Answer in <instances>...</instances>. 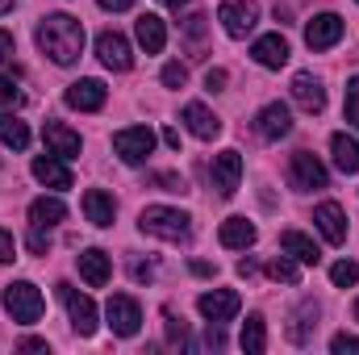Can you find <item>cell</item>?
<instances>
[{
    "label": "cell",
    "mask_w": 359,
    "mask_h": 355,
    "mask_svg": "<svg viewBox=\"0 0 359 355\" xmlns=\"http://www.w3.org/2000/svg\"><path fill=\"white\" fill-rule=\"evenodd\" d=\"M280 251L292 255L297 264H318V260H322V251L313 247V239L301 234V230H284V234H280Z\"/></svg>",
    "instance_id": "obj_24"
},
{
    "label": "cell",
    "mask_w": 359,
    "mask_h": 355,
    "mask_svg": "<svg viewBox=\"0 0 359 355\" xmlns=\"http://www.w3.org/2000/svg\"><path fill=\"white\" fill-rule=\"evenodd\" d=\"M8 55H13V34H8V29H0V63H4Z\"/></svg>",
    "instance_id": "obj_43"
},
{
    "label": "cell",
    "mask_w": 359,
    "mask_h": 355,
    "mask_svg": "<svg viewBox=\"0 0 359 355\" xmlns=\"http://www.w3.org/2000/svg\"><path fill=\"white\" fill-rule=\"evenodd\" d=\"M217 21H222V29L230 38H247L255 29V21H259V4L255 0H222Z\"/></svg>",
    "instance_id": "obj_6"
},
{
    "label": "cell",
    "mask_w": 359,
    "mask_h": 355,
    "mask_svg": "<svg viewBox=\"0 0 359 355\" xmlns=\"http://www.w3.org/2000/svg\"><path fill=\"white\" fill-rule=\"evenodd\" d=\"M84 213H88L92 226H113V213H117V201L109 196V192H100V188H88L84 192Z\"/></svg>",
    "instance_id": "obj_25"
},
{
    "label": "cell",
    "mask_w": 359,
    "mask_h": 355,
    "mask_svg": "<svg viewBox=\"0 0 359 355\" xmlns=\"http://www.w3.org/2000/svg\"><path fill=\"white\" fill-rule=\"evenodd\" d=\"M59 297H63V305H67V314H72V326H76V335H96V305H92V297L84 293H76L72 284H59Z\"/></svg>",
    "instance_id": "obj_9"
},
{
    "label": "cell",
    "mask_w": 359,
    "mask_h": 355,
    "mask_svg": "<svg viewBox=\"0 0 359 355\" xmlns=\"http://www.w3.org/2000/svg\"><path fill=\"white\" fill-rule=\"evenodd\" d=\"M63 217H67V205H63L59 196H38V201L29 205V222H34V226H46V230H50V226H59Z\"/></svg>",
    "instance_id": "obj_27"
},
{
    "label": "cell",
    "mask_w": 359,
    "mask_h": 355,
    "mask_svg": "<svg viewBox=\"0 0 359 355\" xmlns=\"http://www.w3.org/2000/svg\"><path fill=\"white\" fill-rule=\"evenodd\" d=\"M196 309H201L205 322H230V318L243 309V301H238V293H230V288H213V293H201V297H196Z\"/></svg>",
    "instance_id": "obj_11"
},
{
    "label": "cell",
    "mask_w": 359,
    "mask_h": 355,
    "mask_svg": "<svg viewBox=\"0 0 359 355\" xmlns=\"http://www.w3.org/2000/svg\"><path fill=\"white\" fill-rule=\"evenodd\" d=\"M330 280H334L339 288H351V284H359V264H351V260H339V264L330 267Z\"/></svg>",
    "instance_id": "obj_32"
},
{
    "label": "cell",
    "mask_w": 359,
    "mask_h": 355,
    "mask_svg": "<svg viewBox=\"0 0 359 355\" xmlns=\"http://www.w3.org/2000/svg\"><path fill=\"white\" fill-rule=\"evenodd\" d=\"M96 55H100V63H104L109 72H130V67H134V51H130L126 34H117V29H104V34L96 38Z\"/></svg>",
    "instance_id": "obj_8"
},
{
    "label": "cell",
    "mask_w": 359,
    "mask_h": 355,
    "mask_svg": "<svg viewBox=\"0 0 359 355\" xmlns=\"http://www.w3.org/2000/svg\"><path fill=\"white\" fill-rule=\"evenodd\" d=\"M134 34H138V46H142L147 55H159V51L168 46V29H163V21H159L155 13H142L138 25H134Z\"/></svg>",
    "instance_id": "obj_21"
},
{
    "label": "cell",
    "mask_w": 359,
    "mask_h": 355,
    "mask_svg": "<svg viewBox=\"0 0 359 355\" xmlns=\"http://www.w3.org/2000/svg\"><path fill=\"white\" fill-rule=\"evenodd\" d=\"M104 13H126V8H134V0H96Z\"/></svg>",
    "instance_id": "obj_40"
},
{
    "label": "cell",
    "mask_w": 359,
    "mask_h": 355,
    "mask_svg": "<svg viewBox=\"0 0 359 355\" xmlns=\"http://www.w3.org/2000/svg\"><path fill=\"white\" fill-rule=\"evenodd\" d=\"M217 239H222V247H230V251H247L259 234H255V226H251L247 217H226L222 230H217Z\"/></svg>",
    "instance_id": "obj_22"
},
{
    "label": "cell",
    "mask_w": 359,
    "mask_h": 355,
    "mask_svg": "<svg viewBox=\"0 0 359 355\" xmlns=\"http://www.w3.org/2000/svg\"><path fill=\"white\" fill-rule=\"evenodd\" d=\"M209 180L217 188V196H234L238 192V180H243V155L238 151H222L209 168Z\"/></svg>",
    "instance_id": "obj_12"
},
{
    "label": "cell",
    "mask_w": 359,
    "mask_h": 355,
    "mask_svg": "<svg viewBox=\"0 0 359 355\" xmlns=\"http://www.w3.org/2000/svg\"><path fill=\"white\" fill-rule=\"evenodd\" d=\"M330 151H334V168L343 172V176H355L359 172V142L351 134H334L330 138Z\"/></svg>",
    "instance_id": "obj_26"
},
{
    "label": "cell",
    "mask_w": 359,
    "mask_h": 355,
    "mask_svg": "<svg viewBox=\"0 0 359 355\" xmlns=\"http://www.w3.org/2000/svg\"><path fill=\"white\" fill-rule=\"evenodd\" d=\"M21 351H46V339H21Z\"/></svg>",
    "instance_id": "obj_44"
},
{
    "label": "cell",
    "mask_w": 359,
    "mask_h": 355,
    "mask_svg": "<svg viewBox=\"0 0 359 355\" xmlns=\"http://www.w3.org/2000/svg\"><path fill=\"white\" fill-rule=\"evenodd\" d=\"M226 80H230V76H226L222 67H209V72H205V88L209 92H222L226 88Z\"/></svg>",
    "instance_id": "obj_38"
},
{
    "label": "cell",
    "mask_w": 359,
    "mask_h": 355,
    "mask_svg": "<svg viewBox=\"0 0 359 355\" xmlns=\"http://www.w3.org/2000/svg\"><path fill=\"white\" fill-rule=\"evenodd\" d=\"M330 351L334 355H359V339L355 335H334V339H330Z\"/></svg>",
    "instance_id": "obj_36"
},
{
    "label": "cell",
    "mask_w": 359,
    "mask_h": 355,
    "mask_svg": "<svg viewBox=\"0 0 359 355\" xmlns=\"http://www.w3.org/2000/svg\"><path fill=\"white\" fill-rule=\"evenodd\" d=\"M205 343H209V347H226V335H222V326H217V322L209 326V335H205Z\"/></svg>",
    "instance_id": "obj_42"
},
{
    "label": "cell",
    "mask_w": 359,
    "mask_h": 355,
    "mask_svg": "<svg viewBox=\"0 0 359 355\" xmlns=\"http://www.w3.org/2000/svg\"><path fill=\"white\" fill-rule=\"evenodd\" d=\"M355 4H359V0H355Z\"/></svg>",
    "instance_id": "obj_50"
},
{
    "label": "cell",
    "mask_w": 359,
    "mask_h": 355,
    "mask_svg": "<svg viewBox=\"0 0 359 355\" xmlns=\"http://www.w3.org/2000/svg\"><path fill=\"white\" fill-rule=\"evenodd\" d=\"M238 343H243V351H247V355H264V351H268V330H264V318H259V314H251V318H247V326H243V339H238Z\"/></svg>",
    "instance_id": "obj_29"
},
{
    "label": "cell",
    "mask_w": 359,
    "mask_h": 355,
    "mask_svg": "<svg viewBox=\"0 0 359 355\" xmlns=\"http://www.w3.org/2000/svg\"><path fill=\"white\" fill-rule=\"evenodd\" d=\"M42 138H46V147H50V155H59V159H76L80 155V134L76 130H67L63 121H46V130H42Z\"/></svg>",
    "instance_id": "obj_18"
},
{
    "label": "cell",
    "mask_w": 359,
    "mask_h": 355,
    "mask_svg": "<svg viewBox=\"0 0 359 355\" xmlns=\"http://www.w3.org/2000/svg\"><path fill=\"white\" fill-rule=\"evenodd\" d=\"M104 318H109V330H113V335L130 339V335H138V326H142V305H138L130 293H117V297H109Z\"/></svg>",
    "instance_id": "obj_5"
},
{
    "label": "cell",
    "mask_w": 359,
    "mask_h": 355,
    "mask_svg": "<svg viewBox=\"0 0 359 355\" xmlns=\"http://www.w3.org/2000/svg\"><path fill=\"white\" fill-rule=\"evenodd\" d=\"M163 84H168V88H184V84H188V67H184V63H168V67H163Z\"/></svg>",
    "instance_id": "obj_35"
},
{
    "label": "cell",
    "mask_w": 359,
    "mask_h": 355,
    "mask_svg": "<svg viewBox=\"0 0 359 355\" xmlns=\"http://www.w3.org/2000/svg\"><path fill=\"white\" fill-rule=\"evenodd\" d=\"M192 272H196V276H213V267L205 264V260H192Z\"/></svg>",
    "instance_id": "obj_46"
},
{
    "label": "cell",
    "mask_w": 359,
    "mask_h": 355,
    "mask_svg": "<svg viewBox=\"0 0 359 355\" xmlns=\"http://www.w3.org/2000/svg\"><path fill=\"white\" fill-rule=\"evenodd\" d=\"M343 113H347V121L359 130V76L347 80V96H343Z\"/></svg>",
    "instance_id": "obj_33"
},
{
    "label": "cell",
    "mask_w": 359,
    "mask_h": 355,
    "mask_svg": "<svg viewBox=\"0 0 359 355\" xmlns=\"http://www.w3.org/2000/svg\"><path fill=\"white\" fill-rule=\"evenodd\" d=\"M180 117H184V126H188V134H192V138H205V142H209V138H217V134H222V117H217V113H209L201 100L184 105V113H180Z\"/></svg>",
    "instance_id": "obj_15"
},
{
    "label": "cell",
    "mask_w": 359,
    "mask_h": 355,
    "mask_svg": "<svg viewBox=\"0 0 359 355\" xmlns=\"http://www.w3.org/2000/svg\"><path fill=\"white\" fill-rule=\"evenodd\" d=\"M104 100H109V88H104L100 80H76V84L67 88V105L80 109V113H96Z\"/></svg>",
    "instance_id": "obj_17"
},
{
    "label": "cell",
    "mask_w": 359,
    "mask_h": 355,
    "mask_svg": "<svg viewBox=\"0 0 359 355\" xmlns=\"http://www.w3.org/2000/svg\"><path fill=\"white\" fill-rule=\"evenodd\" d=\"M0 105H21V92L13 88V80L0 76Z\"/></svg>",
    "instance_id": "obj_39"
},
{
    "label": "cell",
    "mask_w": 359,
    "mask_h": 355,
    "mask_svg": "<svg viewBox=\"0 0 359 355\" xmlns=\"http://www.w3.org/2000/svg\"><path fill=\"white\" fill-rule=\"evenodd\" d=\"M292 100H297L305 113H322V109H326V88H322L309 72H297V76H292Z\"/></svg>",
    "instance_id": "obj_19"
},
{
    "label": "cell",
    "mask_w": 359,
    "mask_h": 355,
    "mask_svg": "<svg viewBox=\"0 0 359 355\" xmlns=\"http://www.w3.org/2000/svg\"><path fill=\"white\" fill-rule=\"evenodd\" d=\"M113 151H117L121 163L138 168V163H147V155L155 151V130H151V126H126V130L113 134Z\"/></svg>",
    "instance_id": "obj_4"
},
{
    "label": "cell",
    "mask_w": 359,
    "mask_h": 355,
    "mask_svg": "<svg viewBox=\"0 0 359 355\" xmlns=\"http://www.w3.org/2000/svg\"><path fill=\"white\" fill-rule=\"evenodd\" d=\"M255 130H259V138H268V142H276V138H284L288 130H292V113H288V105H264L259 113H255Z\"/></svg>",
    "instance_id": "obj_14"
},
{
    "label": "cell",
    "mask_w": 359,
    "mask_h": 355,
    "mask_svg": "<svg viewBox=\"0 0 359 355\" xmlns=\"http://www.w3.org/2000/svg\"><path fill=\"white\" fill-rule=\"evenodd\" d=\"M25 243H29V251H34V255H46V251H50V234H46V226H34Z\"/></svg>",
    "instance_id": "obj_34"
},
{
    "label": "cell",
    "mask_w": 359,
    "mask_h": 355,
    "mask_svg": "<svg viewBox=\"0 0 359 355\" xmlns=\"http://www.w3.org/2000/svg\"><path fill=\"white\" fill-rule=\"evenodd\" d=\"M80 276H84V284H92V288L109 284V276H113V264H109V255H104L100 247H88V251L80 255Z\"/></svg>",
    "instance_id": "obj_23"
},
{
    "label": "cell",
    "mask_w": 359,
    "mask_h": 355,
    "mask_svg": "<svg viewBox=\"0 0 359 355\" xmlns=\"http://www.w3.org/2000/svg\"><path fill=\"white\" fill-rule=\"evenodd\" d=\"M309 326L318 330V305H313V301H305V305L297 309V322L288 326V335H292V343H309Z\"/></svg>",
    "instance_id": "obj_30"
},
{
    "label": "cell",
    "mask_w": 359,
    "mask_h": 355,
    "mask_svg": "<svg viewBox=\"0 0 359 355\" xmlns=\"http://www.w3.org/2000/svg\"><path fill=\"white\" fill-rule=\"evenodd\" d=\"M355 322H359V301H355Z\"/></svg>",
    "instance_id": "obj_49"
},
{
    "label": "cell",
    "mask_w": 359,
    "mask_h": 355,
    "mask_svg": "<svg viewBox=\"0 0 359 355\" xmlns=\"http://www.w3.org/2000/svg\"><path fill=\"white\" fill-rule=\"evenodd\" d=\"M151 184H159L163 192H184V188H188L184 176H176V172H159V176H151Z\"/></svg>",
    "instance_id": "obj_37"
},
{
    "label": "cell",
    "mask_w": 359,
    "mask_h": 355,
    "mask_svg": "<svg viewBox=\"0 0 359 355\" xmlns=\"http://www.w3.org/2000/svg\"><path fill=\"white\" fill-rule=\"evenodd\" d=\"M38 51L50 55V63L72 67V63L84 55V21L72 17V13H50V17H42V25H38Z\"/></svg>",
    "instance_id": "obj_1"
},
{
    "label": "cell",
    "mask_w": 359,
    "mask_h": 355,
    "mask_svg": "<svg viewBox=\"0 0 359 355\" xmlns=\"http://www.w3.org/2000/svg\"><path fill=\"white\" fill-rule=\"evenodd\" d=\"M313 226L322 230V239H326L330 247H343V243H347V213H343L339 201H322V205L313 209Z\"/></svg>",
    "instance_id": "obj_10"
},
{
    "label": "cell",
    "mask_w": 359,
    "mask_h": 355,
    "mask_svg": "<svg viewBox=\"0 0 359 355\" xmlns=\"http://www.w3.org/2000/svg\"><path fill=\"white\" fill-rule=\"evenodd\" d=\"M0 142L13 147V151H25L29 147V126L13 113H0Z\"/></svg>",
    "instance_id": "obj_28"
},
{
    "label": "cell",
    "mask_w": 359,
    "mask_h": 355,
    "mask_svg": "<svg viewBox=\"0 0 359 355\" xmlns=\"http://www.w3.org/2000/svg\"><path fill=\"white\" fill-rule=\"evenodd\" d=\"M251 55H255V63H259V67H271V72H280V67L288 63V42H284L280 34H264V38H255Z\"/></svg>",
    "instance_id": "obj_20"
},
{
    "label": "cell",
    "mask_w": 359,
    "mask_h": 355,
    "mask_svg": "<svg viewBox=\"0 0 359 355\" xmlns=\"http://www.w3.org/2000/svg\"><path fill=\"white\" fill-rule=\"evenodd\" d=\"M34 180L63 192V188H72V168H67V159H59V155H38V159H34Z\"/></svg>",
    "instance_id": "obj_16"
},
{
    "label": "cell",
    "mask_w": 359,
    "mask_h": 355,
    "mask_svg": "<svg viewBox=\"0 0 359 355\" xmlns=\"http://www.w3.org/2000/svg\"><path fill=\"white\" fill-rule=\"evenodd\" d=\"M268 276L271 280H284V284H297V280H301V264H297L292 255H280V260L268 264Z\"/></svg>",
    "instance_id": "obj_31"
},
{
    "label": "cell",
    "mask_w": 359,
    "mask_h": 355,
    "mask_svg": "<svg viewBox=\"0 0 359 355\" xmlns=\"http://www.w3.org/2000/svg\"><path fill=\"white\" fill-rule=\"evenodd\" d=\"M163 142H168L172 151H180V134H176V130H163Z\"/></svg>",
    "instance_id": "obj_45"
},
{
    "label": "cell",
    "mask_w": 359,
    "mask_h": 355,
    "mask_svg": "<svg viewBox=\"0 0 359 355\" xmlns=\"http://www.w3.org/2000/svg\"><path fill=\"white\" fill-rule=\"evenodd\" d=\"M159 4H168V8H184L188 0H159Z\"/></svg>",
    "instance_id": "obj_47"
},
{
    "label": "cell",
    "mask_w": 359,
    "mask_h": 355,
    "mask_svg": "<svg viewBox=\"0 0 359 355\" xmlns=\"http://www.w3.org/2000/svg\"><path fill=\"white\" fill-rule=\"evenodd\" d=\"M288 176H292V188H326V184H330L326 163H322L318 155H309V151H297V155H292Z\"/></svg>",
    "instance_id": "obj_13"
},
{
    "label": "cell",
    "mask_w": 359,
    "mask_h": 355,
    "mask_svg": "<svg viewBox=\"0 0 359 355\" xmlns=\"http://www.w3.org/2000/svg\"><path fill=\"white\" fill-rule=\"evenodd\" d=\"M138 226H142V234L163 239V243H188V234H192V217H188L184 209H172V205H151V209H142Z\"/></svg>",
    "instance_id": "obj_2"
},
{
    "label": "cell",
    "mask_w": 359,
    "mask_h": 355,
    "mask_svg": "<svg viewBox=\"0 0 359 355\" xmlns=\"http://www.w3.org/2000/svg\"><path fill=\"white\" fill-rule=\"evenodd\" d=\"M13 8V0H0V13H8Z\"/></svg>",
    "instance_id": "obj_48"
},
{
    "label": "cell",
    "mask_w": 359,
    "mask_h": 355,
    "mask_svg": "<svg viewBox=\"0 0 359 355\" xmlns=\"http://www.w3.org/2000/svg\"><path fill=\"white\" fill-rule=\"evenodd\" d=\"M8 260H13V234L0 230V264H8Z\"/></svg>",
    "instance_id": "obj_41"
},
{
    "label": "cell",
    "mask_w": 359,
    "mask_h": 355,
    "mask_svg": "<svg viewBox=\"0 0 359 355\" xmlns=\"http://www.w3.org/2000/svg\"><path fill=\"white\" fill-rule=\"evenodd\" d=\"M343 17L339 13H318L309 25H305V46L309 51H330V46H339L343 42Z\"/></svg>",
    "instance_id": "obj_7"
},
{
    "label": "cell",
    "mask_w": 359,
    "mask_h": 355,
    "mask_svg": "<svg viewBox=\"0 0 359 355\" xmlns=\"http://www.w3.org/2000/svg\"><path fill=\"white\" fill-rule=\"evenodd\" d=\"M4 309H8V318H13V322L29 326V322H38V318H42L46 301H42V293H38L29 280H17V284H8V288H4Z\"/></svg>",
    "instance_id": "obj_3"
}]
</instances>
